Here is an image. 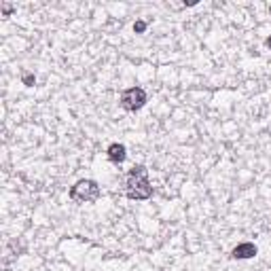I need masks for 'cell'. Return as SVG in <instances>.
<instances>
[{
    "label": "cell",
    "mask_w": 271,
    "mask_h": 271,
    "mask_svg": "<svg viewBox=\"0 0 271 271\" xmlns=\"http://www.w3.org/2000/svg\"><path fill=\"white\" fill-rule=\"evenodd\" d=\"M256 246L252 244V242H244V244H239V246H235L233 248V252H231V256L233 258H237V260H244V258H252V256H256Z\"/></svg>",
    "instance_id": "277c9868"
},
{
    "label": "cell",
    "mask_w": 271,
    "mask_h": 271,
    "mask_svg": "<svg viewBox=\"0 0 271 271\" xmlns=\"http://www.w3.org/2000/svg\"><path fill=\"white\" fill-rule=\"evenodd\" d=\"M269 13H271V5H269Z\"/></svg>",
    "instance_id": "30bf717a"
},
{
    "label": "cell",
    "mask_w": 271,
    "mask_h": 271,
    "mask_svg": "<svg viewBox=\"0 0 271 271\" xmlns=\"http://www.w3.org/2000/svg\"><path fill=\"white\" fill-rule=\"evenodd\" d=\"M146 104V92L142 87H129L121 94V106L129 113H136Z\"/></svg>",
    "instance_id": "3957f363"
},
{
    "label": "cell",
    "mask_w": 271,
    "mask_h": 271,
    "mask_svg": "<svg viewBox=\"0 0 271 271\" xmlns=\"http://www.w3.org/2000/svg\"><path fill=\"white\" fill-rule=\"evenodd\" d=\"M102 191H100L96 180H78V183L70 189V199L78 204H92L98 202Z\"/></svg>",
    "instance_id": "7a4b0ae2"
},
{
    "label": "cell",
    "mask_w": 271,
    "mask_h": 271,
    "mask_svg": "<svg viewBox=\"0 0 271 271\" xmlns=\"http://www.w3.org/2000/svg\"><path fill=\"white\" fill-rule=\"evenodd\" d=\"M125 195L129 199H136V202H144V199H148L150 195H153V187H150L146 165H136L132 172L127 174Z\"/></svg>",
    "instance_id": "6da1fadb"
},
{
    "label": "cell",
    "mask_w": 271,
    "mask_h": 271,
    "mask_svg": "<svg viewBox=\"0 0 271 271\" xmlns=\"http://www.w3.org/2000/svg\"><path fill=\"white\" fill-rule=\"evenodd\" d=\"M106 155H108V159H110V161H113V163H121V161H125L127 150H125V146H123V144L115 142V144H110V146H108Z\"/></svg>",
    "instance_id": "5b68a950"
},
{
    "label": "cell",
    "mask_w": 271,
    "mask_h": 271,
    "mask_svg": "<svg viewBox=\"0 0 271 271\" xmlns=\"http://www.w3.org/2000/svg\"><path fill=\"white\" fill-rule=\"evenodd\" d=\"M13 13V7L11 5H3V15H11Z\"/></svg>",
    "instance_id": "ba28073f"
},
{
    "label": "cell",
    "mask_w": 271,
    "mask_h": 271,
    "mask_svg": "<svg viewBox=\"0 0 271 271\" xmlns=\"http://www.w3.org/2000/svg\"><path fill=\"white\" fill-rule=\"evenodd\" d=\"M22 81H24V85H26V87H34V85H36V76L28 72V74H24Z\"/></svg>",
    "instance_id": "8992f818"
},
{
    "label": "cell",
    "mask_w": 271,
    "mask_h": 271,
    "mask_svg": "<svg viewBox=\"0 0 271 271\" xmlns=\"http://www.w3.org/2000/svg\"><path fill=\"white\" fill-rule=\"evenodd\" d=\"M144 30H146V22H144V19H138V22L134 24V32L136 34H142Z\"/></svg>",
    "instance_id": "52a82bcc"
},
{
    "label": "cell",
    "mask_w": 271,
    "mask_h": 271,
    "mask_svg": "<svg viewBox=\"0 0 271 271\" xmlns=\"http://www.w3.org/2000/svg\"><path fill=\"white\" fill-rule=\"evenodd\" d=\"M265 45H267V47L271 49V36H269V38H267V41H265Z\"/></svg>",
    "instance_id": "9c48e42d"
}]
</instances>
